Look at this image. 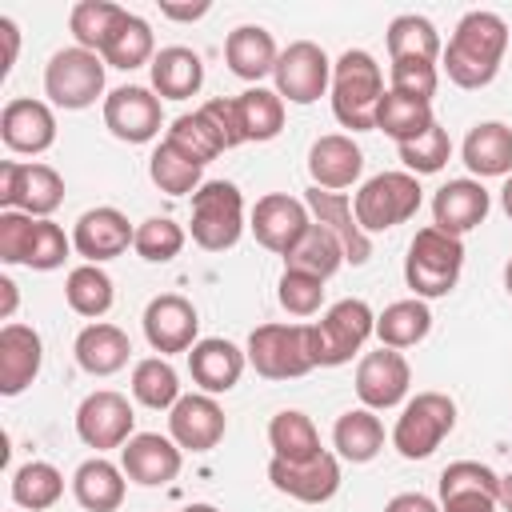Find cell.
<instances>
[{
	"instance_id": "32",
	"label": "cell",
	"mask_w": 512,
	"mask_h": 512,
	"mask_svg": "<svg viewBox=\"0 0 512 512\" xmlns=\"http://www.w3.org/2000/svg\"><path fill=\"white\" fill-rule=\"evenodd\" d=\"M100 56H104L108 68H120V72H132L140 64H152L156 60V40H152L148 20L124 8V16L116 20V28H112V36H108V44H104Z\"/></svg>"
},
{
	"instance_id": "28",
	"label": "cell",
	"mask_w": 512,
	"mask_h": 512,
	"mask_svg": "<svg viewBox=\"0 0 512 512\" xmlns=\"http://www.w3.org/2000/svg\"><path fill=\"white\" fill-rule=\"evenodd\" d=\"M224 60H228L232 76L256 84L260 76L276 72L280 52H276V40H272L268 28H260V24H240V28H232L228 40H224Z\"/></svg>"
},
{
	"instance_id": "8",
	"label": "cell",
	"mask_w": 512,
	"mask_h": 512,
	"mask_svg": "<svg viewBox=\"0 0 512 512\" xmlns=\"http://www.w3.org/2000/svg\"><path fill=\"white\" fill-rule=\"evenodd\" d=\"M244 232V196L232 180H204L192 192V240L204 252H224Z\"/></svg>"
},
{
	"instance_id": "6",
	"label": "cell",
	"mask_w": 512,
	"mask_h": 512,
	"mask_svg": "<svg viewBox=\"0 0 512 512\" xmlns=\"http://www.w3.org/2000/svg\"><path fill=\"white\" fill-rule=\"evenodd\" d=\"M456 428V404L452 396L444 392H416L400 416H396V428H392V448L404 456V460H424L432 456L444 436Z\"/></svg>"
},
{
	"instance_id": "46",
	"label": "cell",
	"mask_w": 512,
	"mask_h": 512,
	"mask_svg": "<svg viewBox=\"0 0 512 512\" xmlns=\"http://www.w3.org/2000/svg\"><path fill=\"white\" fill-rule=\"evenodd\" d=\"M460 496H488L500 504V476L480 460H456L440 472V504Z\"/></svg>"
},
{
	"instance_id": "22",
	"label": "cell",
	"mask_w": 512,
	"mask_h": 512,
	"mask_svg": "<svg viewBox=\"0 0 512 512\" xmlns=\"http://www.w3.org/2000/svg\"><path fill=\"white\" fill-rule=\"evenodd\" d=\"M304 204H308L312 220L324 224V228L340 240L348 264H364V260L372 256V240H368V232L360 228V220H356V212H352V200H348L344 192H328V188H316V184H312V188L304 192Z\"/></svg>"
},
{
	"instance_id": "51",
	"label": "cell",
	"mask_w": 512,
	"mask_h": 512,
	"mask_svg": "<svg viewBox=\"0 0 512 512\" xmlns=\"http://www.w3.org/2000/svg\"><path fill=\"white\" fill-rule=\"evenodd\" d=\"M440 84V72L432 60H392V92L416 96V100H432Z\"/></svg>"
},
{
	"instance_id": "60",
	"label": "cell",
	"mask_w": 512,
	"mask_h": 512,
	"mask_svg": "<svg viewBox=\"0 0 512 512\" xmlns=\"http://www.w3.org/2000/svg\"><path fill=\"white\" fill-rule=\"evenodd\" d=\"M184 512H216V508H212V504H188Z\"/></svg>"
},
{
	"instance_id": "59",
	"label": "cell",
	"mask_w": 512,
	"mask_h": 512,
	"mask_svg": "<svg viewBox=\"0 0 512 512\" xmlns=\"http://www.w3.org/2000/svg\"><path fill=\"white\" fill-rule=\"evenodd\" d=\"M504 288H508V296H512V260L504 264Z\"/></svg>"
},
{
	"instance_id": "23",
	"label": "cell",
	"mask_w": 512,
	"mask_h": 512,
	"mask_svg": "<svg viewBox=\"0 0 512 512\" xmlns=\"http://www.w3.org/2000/svg\"><path fill=\"white\" fill-rule=\"evenodd\" d=\"M364 172V152L352 136L344 132H328L320 140H312L308 148V176L316 188H328V192H340V188H352Z\"/></svg>"
},
{
	"instance_id": "31",
	"label": "cell",
	"mask_w": 512,
	"mask_h": 512,
	"mask_svg": "<svg viewBox=\"0 0 512 512\" xmlns=\"http://www.w3.org/2000/svg\"><path fill=\"white\" fill-rule=\"evenodd\" d=\"M72 496L84 512H116L124 504V468L104 456H92L72 476Z\"/></svg>"
},
{
	"instance_id": "43",
	"label": "cell",
	"mask_w": 512,
	"mask_h": 512,
	"mask_svg": "<svg viewBox=\"0 0 512 512\" xmlns=\"http://www.w3.org/2000/svg\"><path fill=\"white\" fill-rule=\"evenodd\" d=\"M64 496V476L48 460H28L12 476V500L28 512H44Z\"/></svg>"
},
{
	"instance_id": "55",
	"label": "cell",
	"mask_w": 512,
	"mask_h": 512,
	"mask_svg": "<svg viewBox=\"0 0 512 512\" xmlns=\"http://www.w3.org/2000/svg\"><path fill=\"white\" fill-rule=\"evenodd\" d=\"M0 36H4V68L0 72H8L16 64V52H20V32H16V24L8 16H0Z\"/></svg>"
},
{
	"instance_id": "37",
	"label": "cell",
	"mask_w": 512,
	"mask_h": 512,
	"mask_svg": "<svg viewBox=\"0 0 512 512\" xmlns=\"http://www.w3.org/2000/svg\"><path fill=\"white\" fill-rule=\"evenodd\" d=\"M268 444H272V456H276V460H308V456L324 452L312 416L300 412V408H284V412L272 416V424H268Z\"/></svg>"
},
{
	"instance_id": "34",
	"label": "cell",
	"mask_w": 512,
	"mask_h": 512,
	"mask_svg": "<svg viewBox=\"0 0 512 512\" xmlns=\"http://www.w3.org/2000/svg\"><path fill=\"white\" fill-rule=\"evenodd\" d=\"M332 444H336V452L344 460L368 464L384 448V424H380V416L372 408H348L332 428Z\"/></svg>"
},
{
	"instance_id": "40",
	"label": "cell",
	"mask_w": 512,
	"mask_h": 512,
	"mask_svg": "<svg viewBox=\"0 0 512 512\" xmlns=\"http://www.w3.org/2000/svg\"><path fill=\"white\" fill-rule=\"evenodd\" d=\"M236 108H240V128H244V140H276L280 128H284V100L280 92L272 88H248L236 96Z\"/></svg>"
},
{
	"instance_id": "11",
	"label": "cell",
	"mask_w": 512,
	"mask_h": 512,
	"mask_svg": "<svg viewBox=\"0 0 512 512\" xmlns=\"http://www.w3.org/2000/svg\"><path fill=\"white\" fill-rule=\"evenodd\" d=\"M276 92L288 104H316L332 84V60L312 40H292L276 60Z\"/></svg>"
},
{
	"instance_id": "35",
	"label": "cell",
	"mask_w": 512,
	"mask_h": 512,
	"mask_svg": "<svg viewBox=\"0 0 512 512\" xmlns=\"http://www.w3.org/2000/svg\"><path fill=\"white\" fill-rule=\"evenodd\" d=\"M344 264V248H340V240L324 228V224H308V232L296 240V248L284 256V268H292V272H308V276H316V280H328L336 268Z\"/></svg>"
},
{
	"instance_id": "5",
	"label": "cell",
	"mask_w": 512,
	"mask_h": 512,
	"mask_svg": "<svg viewBox=\"0 0 512 512\" xmlns=\"http://www.w3.org/2000/svg\"><path fill=\"white\" fill-rule=\"evenodd\" d=\"M104 56L72 44V48H60L52 52L48 68H44V96L64 108V112H80V108H92L100 96H104Z\"/></svg>"
},
{
	"instance_id": "9",
	"label": "cell",
	"mask_w": 512,
	"mask_h": 512,
	"mask_svg": "<svg viewBox=\"0 0 512 512\" xmlns=\"http://www.w3.org/2000/svg\"><path fill=\"white\" fill-rule=\"evenodd\" d=\"M376 332V316L364 300H336L320 324H312V344H316V368H336V364H348L364 340Z\"/></svg>"
},
{
	"instance_id": "26",
	"label": "cell",
	"mask_w": 512,
	"mask_h": 512,
	"mask_svg": "<svg viewBox=\"0 0 512 512\" xmlns=\"http://www.w3.org/2000/svg\"><path fill=\"white\" fill-rule=\"evenodd\" d=\"M488 208H492V200H488L480 180H448L432 196V224L452 232V236H464V232L484 224Z\"/></svg>"
},
{
	"instance_id": "50",
	"label": "cell",
	"mask_w": 512,
	"mask_h": 512,
	"mask_svg": "<svg viewBox=\"0 0 512 512\" xmlns=\"http://www.w3.org/2000/svg\"><path fill=\"white\" fill-rule=\"evenodd\" d=\"M68 252H72V236H64V228L52 224V220H36V232H32L24 268L52 272V268H60V264L68 260Z\"/></svg>"
},
{
	"instance_id": "21",
	"label": "cell",
	"mask_w": 512,
	"mask_h": 512,
	"mask_svg": "<svg viewBox=\"0 0 512 512\" xmlns=\"http://www.w3.org/2000/svg\"><path fill=\"white\" fill-rule=\"evenodd\" d=\"M196 328H200V316L192 300H184L180 292H164L144 308V336L160 356L188 352L196 344Z\"/></svg>"
},
{
	"instance_id": "49",
	"label": "cell",
	"mask_w": 512,
	"mask_h": 512,
	"mask_svg": "<svg viewBox=\"0 0 512 512\" xmlns=\"http://www.w3.org/2000/svg\"><path fill=\"white\" fill-rule=\"evenodd\" d=\"M276 300L288 316H316L324 304V280L308 276V272H292L284 268L280 284H276Z\"/></svg>"
},
{
	"instance_id": "25",
	"label": "cell",
	"mask_w": 512,
	"mask_h": 512,
	"mask_svg": "<svg viewBox=\"0 0 512 512\" xmlns=\"http://www.w3.org/2000/svg\"><path fill=\"white\" fill-rule=\"evenodd\" d=\"M244 364H248V356L232 340H220V336L196 340L188 348V372L200 384V392H208V396L232 392L240 384V376H244Z\"/></svg>"
},
{
	"instance_id": "15",
	"label": "cell",
	"mask_w": 512,
	"mask_h": 512,
	"mask_svg": "<svg viewBox=\"0 0 512 512\" xmlns=\"http://www.w3.org/2000/svg\"><path fill=\"white\" fill-rule=\"evenodd\" d=\"M408 384H412V368L396 348L380 344L376 352H364L356 364V396L372 412L396 408L408 396Z\"/></svg>"
},
{
	"instance_id": "24",
	"label": "cell",
	"mask_w": 512,
	"mask_h": 512,
	"mask_svg": "<svg viewBox=\"0 0 512 512\" xmlns=\"http://www.w3.org/2000/svg\"><path fill=\"white\" fill-rule=\"evenodd\" d=\"M44 364V344L40 332L28 324H4L0 328V392L4 396H20Z\"/></svg>"
},
{
	"instance_id": "17",
	"label": "cell",
	"mask_w": 512,
	"mask_h": 512,
	"mask_svg": "<svg viewBox=\"0 0 512 512\" xmlns=\"http://www.w3.org/2000/svg\"><path fill=\"white\" fill-rule=\"evenodd\" d=\"M180 464H184V448L172 436H160V432H136L120 448V468L140 488H164V484H172L180 476Z\"/></svg>"
},
{
	"instance_id": "3",
	"label": "cell",
	"mask_w": 512,
	"mask_h": 512,
	"mask_svg": "<svg viewBox=\"0 0 512 512\" xmlns=\"http://www.w3.org/2000/svg\"><path fill=\"white\" fill-rule=\"evenodd\" d=\"M460 268H464V240L460 236H452L436 224H428L412 236L408 256H404V280L416 292V300L448 296L460 280Z\"/></svg>"
},
{
	"instance_id": "27",
	"label": "cell",
	"mask_w": 512,
	"mask_h": 512,
	"mask_svg": "<svg viewBox=\"0 0 512 512\" xmlns=\"http://www.w3.org/2000/svg\"><path fill=\"white\" fill-rule=\"evenodd\" d=\"M72 352H76V364H80L88 376H112V372H120V368L128 364V356H132V340H128L124 328L96 320V324L80 328Z\"/></svg>"
},
{
	"instance_id": "18",
	"label": "cell",
	"mask_w": 512,
	"mask_h": 512,
	"mask_svg": "<svg viewBox=\"0 0 512 512\" xmlns=\"http://www.w3.org/2000/svg\"><path fill=\"white\" fill-rule=\"evenodd\" d=\"M224 408L208 392H188L168 408V436L184 452H212L224 440Z\"/></svg>"
},
{
	"instance_id": "36",
	"label": "cell",
	"mask_w": 512,
	"mask_h": 512,
	"mask_svg": "<svg viewBox=\"0 0 512 512\" xmlns=\"http://www.w3.org/2000/svg\"><path fill=\"white\" fill-rule=\"evenodd\" d=\"M428 328H432V312H428V304L424 300H396V304H388L380 316H376V336H380V344L384 348H412V344H420L424 336H428Z\"/></svg>"
},
{
	"instance_id": "52",
	"label": "cell",
	"mask_w": 512,
	"mask_h": 512,
	"mask_svg": "<svg viewBox=\"0 0 512 512\" xmlns=\"http://www.w3.org/2000/svg\"><path fill=\"white\" fill-rule=\"evenodd\" d=\"M32 232H36V216H28V212H0V260L4 264H24Z\"/></svg>"
},
{
	"instance_id": "56",
	"label": "cell",
	"mask_w": 512,
	"mask_h": 512,
	"mask_svg": "<svg viewBox=\"0 0 512 512\" xmlns=\"http://www.w3.org/2000/svg\"><path fill=\"white\" fill-rule=\"evenodd\" d=\"M0 296H4V304H0V316L12 324V312H16V284H12L8 276H0Z\"/></svg>"
},
{
	"instance_id": "57",
	"label": "cell",
	"mask_w": 512,
	"mask_h": 512,
	"mask_svg": "<svg viewBox=\"0 0 512 512\" xmlns=\"http://www.w3.org/2000/svg\"><path fill=\"white\" fill-rule=\"evenodd\" d=\"M500 508H504V512H512V472H508V476H500Z\"/></svg>"
},
{
	"instance_id": "38",
	"label": "cell",
	"mask_w": 512,
	"mask_h": 512,
	"mask_svg": "<svg viewBox=\"0 0 512 512\" xmlns=\"http://www.w3.org/2000/svg\"><path fill=\"white\" fill-rule=\"evenodd\" d=\"M64 300L76 316H88L92 324L112 308L116 292H112V276L100 268V264H80L68 272L64 280Z\"/></svg>"
},
{
	"instance_id": "58",
	"label": "cell",
	"mask_w": 512,
	"mask_h": 512,
	"mask_svg": "<svg viewBox=\"0 0 512 512\" xmlns=\"http://www.w3.org/2000/svg\"><path fill=\"white\" fill-rule=\"evenodd\" d=\"M500 208H504V216L512 220V176H508L504 188H500Z\"/></svg>"
},
{
	"instance_id": "48",
	"label": "cell",
	"mask_w": 512,
	"mask_h": 512,
	"mask_svg": "<svg viewBox=\"0 0 512 512\" xmlns=\"http://www.w3.org/2000/svg\"><path fill=\"white\" fill-rule=\"evenodd\" d=\"M396 152H400V160H404V168H408L412 176H432V172H440V168L448 164L452 140H448V132H444L440 124H432L424 136H416V140H408V144H396Z\"/></svg>"
},
{
	"instance_id": "20",
	"label": "cell",
	"mask_w": 512,
	"mask_h": 512,
	"mask_svg": "<svg viewBox=\"0 0 512 512\" xmlns=\"http://www.w3.org/2000/svg\"><path fill=\"white\" fill-rule=\"evenodd\" d=\"M132 240H136V228L120 208H108V204L88 208L72 228V248L84 256V264H104L124 256Z\"/></svg>"
},
{
	"instance_id": "54",
	"label": "cell",
	"mask_w": 512,
	"mask_h": 512,
	"mask_svg": "<svg viewBox=\"0 0 512 512\" xmlns=\"http://www.w3.org/2000/svg\"><path fill=\"white\" fill-rule=\"evenodd\" d=\"M208 0H200V4H160V16H168V20H200V16H208Z\"/></svg>"
},
{
	"instance_id": "2",
	"label": "cell",
	"mask_w": 512,
	"mask_h": 512,
	"mask_svg": "<svg viewBox=\"0 0 512 512\" xmlns=\"http://www.w3.org/2000/svg\"><path fill=\"white\" fill-rule=\"evenodd\" d=\"M384 92L388 88H384V76H380V64L372 60V52L348 48L332 64V112L344 128H352V132L376 128V108H380Z\"/></svg>"
},
{
	"instance_id": "39",
	"label": "cell",
	"mask_w": 512,
	"mask_h": 512,
	"mask_svg": "<svg viewBox=\"0 0 512 512\" xmlns=\"http://www.w3.org/2000/svg\"><path fill=\"white\" fill-rule=\"evenodd\" d=\"M388 56L392 60H440V32H436V24L432 20H424V16H416V12H404V16H396L392 24H388Z\"/></svg>"
},
{
	"instance_id": "30",
	"label": "cell",
	"mask_w": 512,
	"mask_h": 512,
	"mask_svg": "<svg viewBox=\"0 0 512 512\" xmlns=\"http://www.w3.org/2000/svg\"><path fill=\"white\" fill-rule=\"evenodd\" d=\"M152 68V88L160 100H188L200 92L204 84V64L192 48L184 44H172V48H160L156 60L148 64Z\"/></svg>"
},
{
	"instance_id": "53",
	"label": "cell",
	"mask_w": 512,
	"mask_h": 512,
	"mask_svg": "<svg viewBox=\"0 0 512 512\" xmlns=\"http://www.w3.org/2000/svg\"><path fill=\"white\" fill-rule=\"evenodd\" d=\"M384 512H440V504L432 496H424V492H400V496H392L384 504Z\"/></svg>"
},
{
	"instance_id": "14",
	"label": "cell",
	"mask_w": 512,
	"mask_h": 512,
	"mask_svg": "<svg viewBox=\"0 0 512 512\" xmlns=\"http://www.w3.org/2000/svg\"><path fill=\"white\" fill-rule=\"evenodd\" d=\"M268 480L276 492L300 504H324L340 492V460L332 452H316L308 460H268Z\"/></svg>"
},
{
	"instance_id": "44",
	"label": "cell",
	"mask_w": 512,
	"mask_h": 512,
	"mask_svg": "<svg viewBox=\"0 0 512 512\" xmlns=\"http://www.w3.org/2000/svg\"><path fill=\"white\" fill-rule=\"evenodd\" d=\"M132 396L144 408H172L180 400V376L164 356H144L132 368Z\"/></svg>"
},
{
	"instance_id": "45",
	"label": "cell",
	"mask_w": 512,
	"mask_h": 512,
	"mask_svg": "<svg viewBox=\"0 0 512 512\" xmlns=\"http://www.w3.org/2000/svg\"><path fill=\"white\" fill-rule=\"evenodd\" d=\"M120 16H124V8L112 4V0H80L68 12V28H72V36H76L80 48H88V52L100 56Z\"/></svg>"
},
{
	"instance_id": "29",
	"label": "cell",
	"mask_w": 512,
	"mask_h": 512,
	"mask_svg": "<svg viewBox=\"0 0 512 512\" xmlns=\"http://www.w3.org/2000/svg\"><path fill=\"white\" fill-rule=\"evenodd\" d=\"M460 156H464L468 172H476L480 180L484 176H512V128L500 124V120L476 124L464 136Z\"/></svg>"
},
{
	"instance_id": "4",
	"label": "cell",
	"mask_w": 512,
	"mask_h": 512,
	"mask_svg": "<svg viewBox=\"0 0 512 512\" xmlns=\"http://www.w3.org/2000/svg\"><path fill=\"white\" fill-rule=\"evenodd\" d=\"M244 356L264 380H300L316 368L312 324H260L252 328Z\"/></svg>"
},
{
	"instance_id": "13",
	"label": "cell",
	"mask_w": 512,
	"mask_h": 512,
	"mask_svg": "<svg viewBox=\"0 0 512 512\" xmlns=\"http://www.w3.org/2000/svg\"><path fill=\"white\" fill-rule=\"evenodd\" d=\"M104 124L124 144H148V140L160 136V124H164L160 96L148 92V88H140V84L112 88L104 96Z\"/></svg>"
},
{
	"instance_id": "19",
	"label": "cell",
	"mask_w": 512,
	"mask_h": 512,
	"mask_svg": "<svg viewBox=\"0 0 512 512\" xmlns=\"http://www.w3.org/2000/svg\"><path fill=\"white\" fill-rule=\"evenodd\" d=\"M0 140L8 152H20V156H40L56 144V116L44 100H32V96H16L4 104L0 112Z\"/></svg>"
},
{
	"instance_id": "47",
	"label": "cell",
	"mask_w": 512,
	"mask_h": 512,
	"mask_svg": "<svg viewBox=\"0 0 512 512\" xmlns=\"http://www.w3.org/2000/svg\"><path fill=\"white\" fill-rule=\"evenodd\" d=\"M136 256L148 264H168L180 256L184 248V228L168 216H148L144 224H136V240H132Z\"/></svg>"
},
{
	"instance_id": "41",
	"label": "cell",
	"mask_w": 512,
	"mask_h": 512,
	"mask_svg": "<svg viewBox=\"0 0 512 512\" xmlns=\"http://www.w3.org/2000/svg\"><path fill=\"white\" fill-rule=\"evenodd\" d=\"M164 140H168V144H176V148H180L188 160H196L200 168H204L208 160H216L220 152H228V148H224V136H220V132H216V124L204 116V108L176 116Z\"/></svg>"
},
{
	"instance_id": "12",
	"label": "cell",
	"mask_w": 512,
	"mask_h": 512,
	"mask_svg": "<svg viewBox=\"0 0 512 512\" xmlns=\"http://www.w3.org/2000/svg\"><path fill=\"white\" fill-rule=\"evenodd\" d=\"M132 428H136V412H132L128 396H120L112 388H100V392L84 396L80 408H76V436L96 452L124 448L136 436Z\"/></svg>"
},
{
	"instance_id": "10",
	"label": "cell",
	"mask_w": 512,
	"mask_h": 512,
	"mask_svg": "<svg viewBox=\"0 0 512 512\" xmlns=\"http://www.w3.org/2000/svg\"><path fill=\"white\" fill-rule=\"evenodd\" d=\"M64 200V176L52 164H0V212H28L48 220Z\"/></svg>"
},
{
	"instance_id": "1",
	"label": "cell",
	"mask_w": 512,
	"mask_h": 512,
	"mask_svg": "<svg viewBox=\"0 0 512 512\" xmlns=\"http://www.w3.org/2000/svg\"><path fill=\"white\" fill-rule=\"evenodd\" d=\"M504 48H508V24L496 12H468L460 16L440 60L456 88H484L496 80Z\"/></svg>"
},
{
	"instance_id": "16",
	"label": "cell",
	"mask_w": 512,
	"mask_h": 512,
	"mask_svg": "<svg viewBox=\"0 0 512 512\" xmlns=\"http://www.w3.org/2000/svg\"><path fill=\"white\" fill-rule=\"evenodd\" d=\"M308 224H312V212H308L304 200H296V196H288V192H268V196L256 200L248 228H252V236H256L268 252L288 256V252L296 248V240L308 232Z\"/></svg>"
},
{
	"instance_id": "42",
	"label": "cell",
	"mask_w": 512,
	"mask_h": 512,
	"mask_svg": "<svg viewBox=\"0 0 512 512\" xmlns=\"http://www.w3.org/2000/svg\"><path fill=\"white\" fill-rule=\"evenodd\" d=\"M148 176H152V184L160 188V192H168V196H188V192H196L204 180V168L196 164V160H188L176 144H168V140H160L156 144V152L148 156Z\"/></svg>"
},
{
	"instance_id": "7",
	"label": "cell",
	"mask_w": 512,
	"mask_h": 512,
	"mask_svg": "<svg viewBox=\"0 0 512 512\" xmlns=\"http://www.w3.org/2000/svg\"><path fill=\"white\" fill-rule=\"evenodd\" d=\"M420 180L412 172H380L360 184L352 196V212L364 232H388L420 212Z\"/></svg>"
},
{
	"instance_id": "33",
	"label": "cell",
	"mask_w": 512,
	"mask_h": 512,
	"mask_svg": "<svg viewBox=\"0 0 512 512\" xmlns=\"http://www.w3.org/2000/svg\"><path fill=\"white\" fill-rule=\"evenodd\" d=\"M432 124H436L432 100H416V96H404V92H392V88L380 96L376 128H380L384 136H392L396 144H408V140L424 136Z\"/></svg>"
}]
</instances>
